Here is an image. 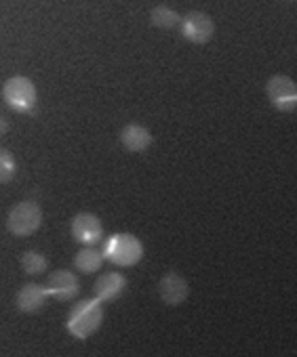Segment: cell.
Listing matches in <instances>:
<instances>
[{"label": "cell", "instance_id": "5bb4252c", "mask_svg": "<svg viewBox=\"0 0 297 357\" xmlns=\"http://www.w3.org/2000/svg\"><path fill=\"white\" fill-rule=\"evenodd\" d=\"M150 22H152V26L163 28V30H171V28L182 26V17H180L173 9H169V7H165V5H161V7H154V9H152V13H150Z\"/></svg>", "mask_w": 297, "mask_h": 357}, {"label": "cell", "instance_id": "4fadbf2b", "mask_svg": "<svg viewBox=\"0 0 297 357\" xmlns=\"http://www.w3.org/2000/svg\"><path fill=\"white\" fill-rule=\"evenodd\" d=\"M101 263H103V252H99V250H95L91 246H85L74 257V267L80 273H95V271H99Z\"/></svg>", "mask_w": 297, "mask_h": 357}, {"label": "cell", "instance_id": "ba28073f", "mask_svg": "<svg viewBox=\"0 0 297 357\" xmlns=\"http://www.w3.org/2000/svg\"><path fill=\"white\" fill-rule=\"evenodd\" d=\"M103 236L101 221L91 213H80L72 219V238L85 246H95Z\"/></svg>", "mask_w": 297, "mask_h": 357}, {"label": "cell", "instance_id": "8992f818", "mask_svg": "<svg viewBox=\"0 0 297 357\" xmlns=\"http://www.w3.org/2000/svg\"><path fill=\"white\" fill-rule=\"evenodd\" d=\"M182 34L186 40L194 43V45H207L213 34H215V24L207 13L201 11H192L186 17H182Z\"/></svg>", "mask_w": 297, "mask_h": 357}, {"label": "cell", "instance_id": "7a4b0ae2", "mask_svg": "<svg viewBox=\"0 0 297 357\" xmlns=\"http://www.w3.org/2000/svg\"><path fill=\"white\" fill-rule=\"evenodd\" d=\"M103 257L118 267H133L143 257V244L133 234H114L103 246Z\"/></svg>", "mask_w": 297, "mask_h": 357}, {"label": "cell", "instance_id": "6da1fadb", "mask_svg": "<svg viewBox=\"0 0 297 357\" xmlns=\"http://www.w3.org/2000/svg\"><path fill=\"white\" fill-rule=\"evenodd\" d=\"M103 321V309H101V301L99 298H82L78 301L72 311H70V317H68V332L78 338V340H85L89 338L93 332L99 330Z\"/></svg>", "mask_w": 297, "mask_h": 357}, {"label": "cell", "instance_id": "9c48e42d", "mask_svg": "<svg viewBox=\"0 0 297 357\" xmlns=\"http://www.w3.org/2000/svg\"><path fill=\"white\" fill-rule=\"evenodd\" d=\"M159 292H161V298H163L167 305H171V307L182 305V303L188 298V282H186L180 273L169 271V273L161 280Z\"/></svg>", "mask_w": 297, "mask_h": 357}, {"label": "cell", "instance_id": "9a60e30c", "mask_svg": "<svg viewBox=\"0 0 297 357\" xmlns=\"http://www.w3.org/2000/svg\"><path fill=\"white\" fill-rule=\"evenodd\" d=\"M22 267L28 275H41L47 271V259H45V255L30 250V252L22 255Z\"/></svg>", "mask_w": 297, "mask_h": 357}, {"label": "cell", "instance_id": "3957f363", "mask_svg": "<svg viewBox=\"0 0 297 357\" xmlns=\"http://www.w3.org/2000/svg\"><path fill=\"white\" fill-rule=\"evenodd\" d=\"M41 223H43V211L32 200L15 204L7 217V227L17 238H28V236L36 234Z\"/></svg>", "mask_w": 297, "mask_h": 357}, {"label": "cell", "instance_id": "277c9868", "mask_svg": "<svg viewBox=\"0 0 297 357\" xmlns=\"http://www.w3.org/2000/svg\"><path fill=\"white\" fill-rule=\"evenodd\" d=\"M3 99L13 112L26 114L36 105V86L26 76H13L3 86Z\"/></svg>", "mask_w": 297, "mask_h": 357}, {"label": "cell", "instance_id": "30bf717a", "mask_svg": "<svg viewBox=\"0 0 297 357\" xmlns=\"http://www.w3.org/2000/svg\"><path fill=\"white\" fill-rule=\"evenodd\" d=\"M51 296H49V290H47V286H43V284H26L22 290H20V294H17V305H20V309L24 311V313H36V311H41V309H45L47 307V301H49Z\"/></svg>", "mask_w": 297, "mask_h": 357}, {"label": "cell", "instance_id": "7c38bea8", "mask_svg": "<svg viewBox=\"0 0 297 357\" xmlns=\"http://www.w3.org/2000/svg\"><path fill=\"white\" fill-rule=\"evenodd\" d=\"M120 141L129 151H143L150 147L152 143V135L145 126L139 124H126L120 132Z\"/></svg>", "mask_w": 297, "mask_h": 357}, {"label": "cell", "instance_id": "2e32d148", "mask_svg": "<svg viewBox=\"0 0 297 357\" xmlns=\"http://www.w3.org/2000/svg\"><path fill=\"white\" fill-rule=\"evenodd\" d=\"M13 176H15V160H13V153L7 151V149H3V151H0V181L9 183Z\"/></svg>", "mask_w": 297, "mask_h": 357}, {"label": "cell", "instance_id": "8fae6325", "mask_svg": "<svg viewBox=\"0 0 297 357\" xmlns=\"http://www.w3.org/2000/svg\"><path fill=\"white\" fill-rule=\"evenodd\" d=\"M126 288V278L122 273L110 271V273H101L95 282V298L103 301H114L118 298Z\"/></svg>", "mask_w": 297, "mask_h": 357}, {"label": "cell", "instance_id": "5b68a950", "mask_svg": "<svg viewBox=\"0 0 297 357\" xmlns=\"http://www.w3.org/2000/svg\"><path fill=\"white\" fill-rule=\"evenodd\" d=\"M266 93L270 103L278 112H295L297 109V84L289 76H272L266 84Z\"/></svg>", "mask_w": 297, "mask_h": 357}, {"label": "cell", "instance_id": "52a82bcc", "mask_svg": "<svg viewBox=\"0 0 297 357\" xmlns=\"http://www.w3.org/2000/svg\"><path fill=\"white\" fill-rule=\"evenodd\" d=\"M45 286L49 290V296L55 301H61V303L72 301L80 290V282H78L76 273H72L68 269H59V271L51 273Z\"/></svg>", "mask_w": 297, "mask_h": 357}]
</instances>
